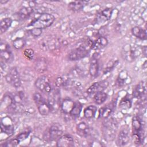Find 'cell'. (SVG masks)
Listing matches in <instances>:
<instances>
[{"instance_id": "1", "label": "cell", "mask_w": 147, "mask_h": 147, "mask_svg": "<svg viewBox=\"0 0 147 147\" xmlns=\"http://www.w3.org/2000/svg\"><path fill=\"white\" fill-rule=\"evenodd\" d=\"M92 42L93 41L88 38L84 41H83V43L69 52L68 55V59L71 61H77L87 56L90 49H92Z\"/></svg>"}, {"instance_id": "2", "label": "cell", "mask_w": 147, "mask_h": 147, "mask_svg": "<svg viewBox=\"0 0 147 147\" xmlns=\"http://www.w3.org/2000/svg\"><path fill=\"white\" fill-rule=\"evenodd\" d=\"M142 53V48L136 44H126L123 46L121 51L122 58L126 61L131 63L134 61Z\"/></svg>"}, {"instance_id": "3", "label": "cell", "mask_w": 147, "mask_h": 147, "mask_svg": "<svg viewBox=\"0 0 147 147\" xmlns=\"http://www.w3.org/2000/svg\"><path fill=\"white\" fill-rule=\"evenodd\" d=\"M55 20V17L53 15L47 13H44L40 14L38 17L32 20V21L28 25V26L42 29L52 25Z\"/></svg>"}, {"instance_id": "4", "label": "cell", "mask_w": 147, "mask_h": 147, "mask_svg": "<svg viewBox=\"0 0 147 147\" xmlns=\"http://www.w3.org/2000/svg\"><path fill=\"white\" fill-rule=\"evenodd\" d=\"M118 130V122L115 119L106 120L103 123V135L105 139L108 141H113L116 136Z\"/></svg>"}, {"instance_id": "5", "label": "cell", "mask_w": 147, "mask_h": 147, "mask_svg": "<svg viewBox=\"0 0 147 147\" xmlns=\"http://www.w3.org/2000/svg\"><path fill=\"white\" fill-rule=\"evenodd\" d=\"M33 98L37 107L38 111L41 115H48L51 112L49 106L41 94L38 92L34 93L33 94Z\"/></svg>"}, {"instance_id": "6", "label": "cell", "mask_w": 147, "mask_h": 147, "mask_svg": "<svg viewBox=\"0 0 147 147\" xmlns=\"http://www.w3.org/2000/svg\"><path fill=\"white\" fill-rule=\"evenodd\" d=\"M6 82L16 88L20 87L21 85V77L16 67L11 68L5 75Z\"/></svg>"}, {"instance_id": "7", "label": "cell", "mask_w": 147, "mask_h": 147, "mask_svg": "<svg viewBox=\"0 0 147 147\" xmlns=\"http://www.w3.org/2000/svg\"><path fill=\"white\" fill-rule=\"evenodd\" d=\"M47 103L51 108V112L57 111L60 107V93L58 89L52 90L48 94Z\"/></svg>"}, {"instance_id": "8", "label": "cell", "mask_w": 147, "mask_h": 147, "mask_svg": "<svg viewBox=\"0 0 147 147\" xmlns=\"http://www.w3.org/2000/svg\"><path fill=\"white\" fill-rule=\"evenodd\" d=\"M34 85L40 91L47 94L50 93L52 90L49 79L44 75L38 77L36 80Z\"/></svg>"}, {"instance_id": "9", "label": "cell", "mask_w": 147, "mask_h": 147, "mask_svg": "<svg viewBox=\"0 0 147 147\" xmlns=\"http://www.w3.org/2000/svg\"><path fill=\"white\" fill-rule=\"evenodd\" d=\"M0 56L2 62L10 63L14 60V55L11 51L10 46L2 41L0 44Z\"/></svg>"}, {"instance_id": "10", "label": "cell", "mask_w": 147, "mask_h": 147, "mask_svg": "<svg viewBox=\"0 0 147 147\" xmlns=\"http://www.w3.org/2000/svg\"><path fill=\"white\" fill-rule=\"evenodd\" d=\"M109 86V82L106 80L94 83L87 90V94L88 95H92L98 92L103 91Z\"/></svg>"}, {"instance_id": "11", "label": "cell", "mask_w": 147, "mask_h": 147, "mask_svg": "<svg viewBox=\"0 0 147 147\" xmlns=\"http://www.w3.org/2000/svg\"><path fill=\"white\" fill-rule=\"evenodd\" d=\"M63 127L59 123L53 124L48 131V138L50 141H57L63 135Z\"/></svg>"}, {"instance_id": "12", "label": "cell", "mask_w": 147, "mask_h": 147, "mask_svg": "<svg viewBox=\"0 0 147 147\" xmlns=\"http://www.w3.org/2000/svg\"><path fill=\"white\" fill-rule=\"evenodd\" d=\"M99 70V65L98 62V53H95L92 55L90 60L88 72L91 77L95 78L98 76Z\"/></svg>"}, {"instance_id": "13", "label": "cell", "mask_w": 147, "mask_h": 147, "mask_svg": "<svg viewBox=\"0 0 147 147\" xmlns=\"http://www.w3.org/2000/svg\"><path fill=\"white\" fill-rule=\"evenodd\" d=\"M130 140L129 136V130L127 128H122L119 132L117 138L116 144L119 146H123L128 144Z\"/></svg>"}, {"instance_id": "14", "label": "cell", "mask_w": 147, "mask_h": 147, "mask_svg": "<svg viewBox=\"0 0 147 147\" xmlns=\"http://www.w3.org/2000/svg\"><path fill=\"white\" fill-rule=\"evenodd\" d=\"M134 95L142 102H145L146 96V84L144 81L140 82L136 87L134 91Z\"/></svg>"}, {"instance_id": "15", "label": "cell", "mask_w": 147, "mask_h": 147, "mask_svg": "<svg viewBox=\"0 0 147 147\" xmlns=\"http://www.w3.org/2000/svg\"><path fill=\"white\" fill-rule=\"evenodd\" d=\"M74 145V140L72 137L69 134L62 135L56 141V146L59 147H71Z\"/></svg>"}, {"instance_id": "16", "label": "cell", "mask_w": 147, "mask_h": 147, "mask_svg": "<svg viewBox=\"0 0 147 147\" xmlns=\"http://www.w3.org/2000/svg\"><path fill=\"white\" fill-rule=\"evenodd\" d=\"M76 133L80 137H87L91 135V130L87 123L81 122L76 126Z\"/></svg>"}, {"instance_id": "17", "label": "cell", "mask_w": 147, "mask_h": 147, "mask_svg": "<svg viewBox=\"0 0 147 147\" xmlns=\"http://www.w3.org/2000/svg\"><path fill=\"white\" fill-rule=\"evenodd\" d=\"M131 124L133 134H138L144 138L142 133V124L140 117L138 116L133 117L131 121Z\"/></svg>"}, {"instance_id": "18", "label": "cell", "mask_w": 147, "mask_h": 147, "mask_svg": "<svg viewBox=\"0 0 147 147\" xmlns=\"http://www.w3.org/2000/svg\"><path fill=\"white\" fill-rule=\"evenodd\" d=\"M108 44L107 39L104 36H100L92 42V49L99 50L104 48Z\"/></svg>"}, {"instance_id": "19", "label": "cell", "mask_w": 147, "mask_h": 147, "mask_svg": "<svg viewBox=\"0 0 147 147\" xmlns=\"http://www.w3.org/2000/svg\"><path fill=\"white\" fill-rule=\"evenodd\" d=\"M131 33L134 36L142 40H145L147 38V34H146V31L145 29H143L142 28L136 26H134L131 29Z\"/></svg>"}, {"instance_id": "20", "label": "cell", "mask_w": 147, "mask_h": 147, "mask_svg": "<svg viewBox=\"0 0 147 147\" xmlns=\"http://www.w3.org/2000/svg\"><path fill=\"white\" fill-rule=\"evenodd\" d=\"M74 104L75 102L72 99L66 98L61 103V110L65 114H69L74 106Z\"/></svg>"}, {"instance_id": "21", "label": "cell", "mask_w": 147, "mask_h": 147, "mask_svg": "<svg viewBox=\"0 0 147 147\" xmlns=\"http://www.w3.org/2000/svg\"><path fill=\"white\" fill-rule=\"evenodd\" d=\"M48 63L45 59L41 57L38 59L34 63V68L39 73H42L47 69Z\"/></svg>"}, {"instance_id": "22", "label": "cell", "mask_w": 147, "mask_h": 147, "mask_svg": "<svg viewBox=\"0 0 147 147\" xmlns=\"http://www.w3.org/2000/svg\"><path fill=\"white\" fill-rule=\"evenodd\" d=\"M14 126L11 123H6L1 119V132L5 133L7 136H11L14 133Z\"/></svg>"}, {"instance_id": "23", "label": "cell", "mask_w": 147, "mask_h": 147, "mask_svg": "<svg viewBox=\"0 0 147 147\" xmlns=\"http://www.w3.org/2000/svg\"><path fill=\"white\" fill-rule=\"evenodd\" d=\"M33 12V8L31 7H23L18 13V16L21 20H25L28 18Z\"/></svg>"}, {"instance_id": "24", "label": "cell", "mask_w": 147, "mask_h": 147, "mask_svg": "<svg viewBox=\"0 0 147 147\" xmlns=\"http://www.w3.org/2000/svg\"><path fill=\"white\" fill-rule=\"evenodd\" d=\"M13 20L10 17H6L1 20L0 22V32L1 34L6 32L11 26Z\"/></svg>"}, {"instance_id": "25", "label": "cell", "mask_w": 147, "mask_h": 147, "mask_svg": "<svg viewBox=\"0 0 147 147\" xmlns=\"http://www.w3.org/2000/svg\"><path fill=\"white\" fill-rule=\"evenodd\" d=\"M97 111L96 106L94 105H89L86 107L83 111L84 117L87 119H91L94 117Z\"/></svg>"}, {"instance_id": "26", "label": "cell", "mask_w": 147, "mask_h": 147, "mask_svg": "<svg viewBox=\"0 0 147 147\" xmlns=\"http://www.w3.org/2000/svg\"><path fill=\"white\" fill-rule=\"evenodd\" d=\"M85 3L86 2L80 1L71 2L68 4V8L73 11H80L83 9Z\"/></svg>"}, {"instance_id": "27", "label": "cell", "mask_w": 147, "mask_h": 147, "mask_svg": "<svg viewBox=\"0 0 147 147\" xmlns=\"http://www.w3.org/2000/svg\"><path fill=\"white\" fill-rule=\"evenodd\" d=\"M107 98V94L103 92H98L94 95V101L97 105H102L103 103Z\"/></svg>"}, {"instance_id": "28", "label": "cell", "mask_w": 147, "mask_h": 147, "mask_svg": "<svg viewBox=\"0 0 147 147\" xmlns=\"http://www.w3.org/2000/svg\"><path fill=\"white\" fill-rule=\"evenodd\" d=\"M82 110V105L79 102H75L74 106L71 113H69V114L73 118H76L79 116Z\"/></svg>"}, {"instance_id": "29", "label": "cell", "mask_w": 147, "mask_h": 147, "mask_svg": "<svg viewBox=\"0 0 147 147\" xmlns=\"http://www.w3.org/2000/svg\"><path fill=\"white\" fill-rule=\"evenodd\" d=\"M71 74L75 78L81 79L85 77L87 75V73L82 68L79 67H76L71 70Z\"/></svg>"}, {"instance_id": "30", "label": "cell", "mask_w": 147, "mask_h": 147, "mask_svg": "<svg viewBox=\"0 0 147 147\" xmlns=\"http://www.w3.org/2000/svg\"><path fill=\"white\" fill-rule=\"evenodd\" d=\"M112 108L111 107L106 106L102 107L99 111V117L101 118L107 119L112 112Z\"/></svg>"}, {"instance_id": "31", "label": "cell", "mask_w": 147, "mask_h": 147, "mask_svg": "<svg viewBox=\"0 0 147 147\" xmlns=\"http://www.w3.org/2000/svg\"><path fill=\"white\" fill-rule=\"evenodd\" d=\"M25 40L21 37H18L13 41V45L16 49H21L25 45Z\"/></svg>"}, {"instance_id": "32", "label": "cell", "mask_w": 147, "mask_h": 147, "mask_svg": "<svg viewBox=\"0 0 147 147\" xmlns=\"http://www.w3.org/2000/svg\"><path fill=\"white\" fill-rule=\"evenodd\" d=\"M125 71H122V72H120V74L118 77V79L117 80L116 84L119 87L122 86L125 84V81L126 80L127 78H128L127 74L125 73Z\"/></svg>"}, {"instance_id": "33", "label": "cell", "mask_w": 147, "mask_h": 147, "mask_svg": "<svg viewBox=\"0 0 147 147\" xmlns=\"http://www.w3.org/2000/svg\"><path fill=\"white\" fill-rule=\"evenodd\" d=\"M20 142L19 140L17 138V137L11 139L6 142L2 144L1 145V146L2 147H13V146H17Z\"/></svg>"}, {"instance_id": "34", "label": "cell", "mask_w": 147, "mask_h": 147, "mask_svg": "<svg viewBox=\"0 0 147 147\" xmlns=\"http://www.w3.org/2000/svg\"><path fill=\"white\" fill-rule=\"evenodd\" d=\"M113 13V9L111 8H107L102 10L100 13L101 17H103L105 20H110Z\"/></svg>"}, {"instance_id": "35", "label": "cell", "mask_w": 147, "mask_h": 147, "mask_svg": "<svg viewBox=\"0 0 147 147\" xmlns=\"http://www.w3.org/2000/svg\"><path fill=\"white\" fill-rule=\"evenodd\" d=\"M131 106V102L129 98L125 97L119 103V106L124 109H129Z\"/></svg>"}, {"instance_id": "36", "label": "cell", "mask_w": 147, "mask_h": 147, "mask_svg": "<svg viewBox=\"0 0 147 147\" xmlns=\"http://www.w3.org/2000/svg\"><path fill=\"white\" fill-rule=\"evenodd\" d=\"M24 55L27 59H28L29 60H31L33 59L34 55V51L32 49L30 48L26 49L24 51Z\"/></svg>"}, {"instance_id": "37", "label": "cell", "mask_w": 147, "mask_h": 147, "mask_svg": "<svg viewBox=\"0 0 147 147\" xmlns=\"http://www.w3.org/2000/svg\"><path fill=\"white\" fill-rule=\"evenodd\" d=\"M42 29L37 28H32L29 30L30 33L34 37H38L42 33Z\"/></svg>"}, {"instance_id": "38", "label": "cell", "mask_w": 147, "mask_h": 147, "mask_svg": "<svg viewBox=\"0 0 147 147\" xmlns=\"http://www.w3.org/2000/svg\"><path fill=\"white\" fill-rule=\"evenodd\" d=\"M29 134H30V131H26L21 133L16 137L19 140V141L21 142V141H24L25 139H26L28 137V136H29Z\"/></svg>"}, {"instance_id": "39", "label": "cell", "mask_w": 147, "mask_h": 147, "mask_svg": "<svg viewBox=\"0 0 147 147\" xmlns=\"http://www.w3.org/2000/svg\"><path fill=\"white\" fill-rule=\"evenodd\" d=\"M142 53L145 56V57L146 56V45L144 46L142 48Z\"/></svg>"}, {"instance_id": "40", "label": "cell", "mask_w": 147, "mask_h": 147, "mask_svg": "<svg viewBox=\"0 0 147 147\" xmlns=\"http://www.w3.org/2000/svg\"><path fill=\"white\" fill-rule=\"evenodd\" d=\"M7 2H8V1H2V0H1V1H0V3H1V4H4V3H7Z\"/></svg>"}]
</instances>
